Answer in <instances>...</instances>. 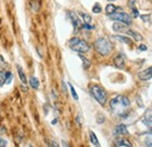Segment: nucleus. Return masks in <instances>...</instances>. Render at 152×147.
<instances>
[{
	"mask_svg": "<svg viewBox=\"0 0 152 147\" xmlns=\"http://www.w3.org/2000/svg\"><path fill=\"white\" fill-rule=\"evenodd\" d=\"M129 107L130 100L124 95H117L110 101V109L116 115H124Z\"/></svg>",
	"mask_w": 152,
	"mask_h": 147,
	"instance_id": "nucleus-1",
	"label": "nucleus"
},
{
	"mask_svg": "<svg viewBox=\"0 0 152 147\" xmlns=\"http://www.w3.org/2000/svg\"><path fill=\"white\" fill-rule=\"evenodd\" d=\"M17 68H18V74H19V77H20V80H21V82L25 85L26 82H27V79H26V75H25V73H23V70L21 68V66H17Z\"/></svg>",
	"mask_w": 152,
	"mask_h": 147,
	"instance_id": "nucleus-18",
	"label": "nucleus"
},
{
	"mask_svg": "<svg viewBox=\"0 0 152 147\" xmlns=\"http://www.w3.org/2000/svg\"><path fill=\"white\" fill-rule=\"evenodd\" d=\"M117 10H120V11H122L120 7H117V6L112 5V4H108L107 7H105V12H107V14H109V15L112 14V13H116Z\"/></svg>",
	"mask_w": 152,
	"mask_h": 147,
	"instance_id": "nucleus-14",
	"label": "nucleus"
},
{
	"mask_svg": "<svg viewBox=\"0 0 152 147\" xmlns=\"http://www.w3.org/2000/svg\"><path fill=\"white\" fill-rule=\"evenodd\" d=\"M89 137H90V141H91V144L95 145L96 147H101V145H100V142H98V139H97L96 134H95L93 131H90V132H89Z\"/></svg>",
	"mask_w": 152,
	"mask_h": 147,
	"instance_id": "nucleus-15",
	"label": "nucleus"
},
{
	"mask_svg": "<svg viewBox=\"0 0 152 147\" xmlns=\"http://www.w3.org/2000/svg\"><path fill=\"white\" fill-rule=\"evenodd\" d=\"M93 12H94V13H100V12H102V7L100 6V4H95V6L93 7Z\"/></svg>",
	"mask_w": 152,
	"mask_h": 147,
	"instance_id": "nucleus-24",
	"label": "nucleus"
},
{
	"mask_svg": "<svg viewBox=\"0 0 152 147\" xmlns=\"http://www.w3.org/2000/svg\"><path fill=\"white\" fill-rule=\"evenodd\" d=\"M115 39L122 41V42H124V44H128V45H131L132 44V40L128 37H124V36H115Z\"/></svg>",
	"mask_w": 152,
	"mask_h": 147,
	"instance_id": "nucleus-17",
	"label": "nucleus"
},
{
	"mask_svg": "<svg viewBox=\"0 0 152 147\" xmlns=\"http://www.w3.org/2000/svg\"><path fill=\"white\" fill-rule=\"evenodd\" d=\"M116 144H117V146H125V147H132L131 142H130L129 140H127L125 138H118V139L116 140Z\"/></svg>",
	"mask_w": 152,
	"mask_h": 147,
	"instance_id": "nucleus-13",
	"label": "nucleus"
},
{
	"mask_svg": "<svg viewBox=\"0 0 152 147\" xmlns=\"http://www.w3.org/2000/svg\"><path fill=\"white\" fill-rule=\"evenodd\" d=\"M62 146H63V147H69L68 142H66V141H62Z\"/></svg>",
	"mask_w": 152,
	"mask_h": 147,
	"instance_id": "nucleus-30",
	"label": "nucleus"
},
{
	"mask_svg": "<svg viewBox=\"0 0 152 147\" xmlns=\"http://www.w3.org/2000/svg\"><path fill=\"white\" fill-rule=\"evenodd\" d=\"M80 58L82 59V61H83V64H84V68H85V70L89 68V66H90V61L88 60L87 58H84L83 55H81V54H80Z\"/></svg>",
	"mask_w": 152,
	"mask_h": 147,
	"instance_id": "nucleus-22",
	"label": "nucleus"
},
{
	"mask_svg": "<svg viewBox=\"0 0 152 147\" xmlns=\"http://www.w3.org/2000/svg\"><path fill=\"white\" fill-rule=\"evenodd\" d=\"M115 133L117 135H125V134H129V131L125 125H118L115 130Z\"/></svg>",
	"mask_w": 152,
	"mask_h": 147,
	"instance_id": "nucleus-11",
	"label": "nucleus"
},
{
	"mask_svg": "<svg viewBox=\"0 0 152 147\" xmlns=\"http://www.w3.org/2000/svg\"><path fill=\"white\" fill-rule=\"evenodd\" d=\"M68 15H69V18H70V20H72V22L75 27V31H78L80 28L83 27V24H82L81 19L78 18V15L75 12H68Z\"/></svg>",
	"mask_w": 152,
	"mask_h": 147,
	"instance_id": "nucleus-6",
	"label": "nucleus"
},
{
	"mask_svg": "<svg viewBox=\"0 0 152 147\" xmlns=\"http://www.w3.org/2000/svg\"><path fill=\"white\" fill-rule=\"evenodd\" d=\"M50 146H52V147H58L57 142H55V141H52V142H50Z\"/></svg>",
	"mask_w": 152,
	"mask_h": 147,
	"instance_id": "nucleus-29",
	"label": "nucleus"
},
{
	"mask_svg": "<svg viewBox=\"0 0 152 147\" xmlns=\"http://www.w3.org/2000/svg\"><path fill=\"white\" fill-rule=\"evenodd\" d=\"M138 78H139L140 80H143V81L150 80V79L152 78V66H150L149 68H146V70H144L143 72H140V73L138 74Z\"/></svg>",
	"mask_w": 152,
	"mask_h": 147,
	"instance_id": "nucleus-8",
	"label": "nucleus"
},
{
	"mask_svg": "<svg viewBox=\"0 0 152 147\" xmlns=\"http://www.w3.org/2000/svg\"><path fill=\"white\" fill-rule=\"evenodd\" d=\"M69 88H70V92H72V95L74 97V99L77 100L78 97H77V94H76V92H75V88H74V86H73L72 84H69Z\"/></svg>",
	"mask_w": 152,
	"mask_h": 147,
	"instance_id": "nucleus-23",
	"label": "nucleus"
},
{
	"mask_svg": "<svg viewBox=\"0 0 152 147\" xmlns=\"http://www.w3.org/2000/svg\"><path fill=\"white\" fill-rule=\"evenodd\" d=\"M69 47L73 49V51H75V52H78V53H87L88 51H89V45L87 44V41H84V40H82V39H80V38H73V39H70V41H69Z\"/></svg>",
	"mask_w": 152,
	"mask_h": 147,
	"instance_id": "nucleus-4",
	"label": "nucleus"
},
{
	"mask_svg": "<svg viewBox=\"0 0 152 147\" xmlns=\"http://www.w3.org/2000/svg\"><path fill=\"white\" fill-rule=\"evenodd\" d=\"M94 46H95V49L101 55H109L112 51V44L107 38H98L95 41Z\"/></svg>",
	"mask_w": 152,
	"mask_h": 147,
	"instance_id": "nucleus-2",
	"label": "nucleus"
},
{
	"mask_svg": "<svg viewBox=\"0 0 152 147\" xmlns=\"http://www.w3.org/2000/svg\"><path fill=\"white\" fill-rule=\"evenodd\" d=\"M12 80V73L10 72H5V71H0V85L10 84Z\"/></svg>",
	"mask_w": 152,
	"mask_h": 147,
	"instance_id": "nucleus-9",
	"label": "nucleus"
},
{
	"mask_svg": "<svg viewBox=\"0 0 152 147\" xmlns=\"http://www.w3.org/2000/svg\"><path fill=\"white\" fill-rule=\"evenodd\" d=\"M113 65H115L117 68H119V70H123V68L125 67V58H124V55L122 54V53H119V54H117V55L115 56V59H113Z\"/></svg>",
	"mask_w": 152,
	"mask_h": 147,
	"instance_id": "nucleus-7",
	"label": "nucleus"
},
{
	"mask_svg": "<svg viewBox=\"0 0 152 147\" xmlns=\"http://www.w3.org/2000/svg\"><path fill=\"white\" fill-rule=\"evenodd\" d=\"M140 18H142L144 21H149V20H150V15H140Z\"/></svg>",
	"mask_w": 152,
	"mask_h": 147,
	"instance_id": "nucleus-27",
	"label": "nucleus"
},
{
	"mask_svg": "<svg viewBox=\"0 0 152 147\" xmlns=\"http://www.w3.org/2000/svg\"><path fill=\"white\" fill-rule=\"evenodd\" d=\"M29 85H30V87H32V88H34V90H38L40 82H39V80L35 77H30L29 78Z\"/></svg>",
	"mask_w": 152,
	"mask_h": 147,
	"instance_id": "nucleus-16",
	"label": "nucleus"
},
{
	"mask_svg": "<svg viewBox=\"0 0 152 147\" xmlns=\"http://www.w3.org/2000/svg\"><path fill=\"white\" fill-rule=\"evenodd\" d=\"M83 27H84V28H88V29H91V28H94V26H90L89 24H84V25H83Z\"/></svg>",
	"mask_w": 152,
	"mask_h": 147,
	"instance_id": "nucleus-28",
	"label": "nucleus"
},
{
	"mask_svg": "<svg viewBox=\"0 0 152 147\" xmlns=\"http://www.w3.org/2000/svg\"><path fill=\"white\" fill-rule=\"evenodd\" d=\"M128 26H129V25H125V24H123V22L116 21V22L112 25V28H113V31H116V32H127V31H128Z\"/></svg>",
	"mask_w": 152,
	"mask_h": 147,
	"instance_id": "nucleus-10",
	"label": "nucleus"
},
{
	"mask_svg": "<svg viewBox=\"0 0 152 147\" xmlns=\"http://www.w3.org/2000/svg\"><path fill=\"white\" fill-rule=\"evenodd\" d=\"M81 17H82L84 24H89V22L91 21V17H90L89 14H87V13H81Z\"/></svg>",
	"mask_w": 152,
	"mask_h": 147,
	"instance_id": "nucleus-20",
	"label": "nucleus"
},
{
	"mask_svg": "<svg viewBox=\"0 0 152 147\" xmlns=\"http://www.w3.org/2000/svg\"><path fill=\"white\" fill-rule=\"evenodd\" d=\"M130 5H131V8H132V14H133V17H139V13H138V11L135 8V6H133V3H130Z\"/></svg>",
	"mask_w": 152,
	"mask_h": 147,
	"instance_id": "nucleus-25",
	"label": "nucleus"
},
{
	"mask_svg": "<svg viewBox=\"0 0 152 147\" xmlns=\"http://www.w3.org/2000/svg\"><path fill=\"white\" fill-rule=\"evenodd\" d=\"M140 49H143V51H145V49H146V46H144V45H142V46H140Z\"/></svg>",
	"mask_w": 152,
	"mask_h": 147,
	"instance_id": "nucleus-31",
	"label": "nucleus"
},
{
	"mask_svg": "<svg viewBox=\"0 0 152 147\" xmlns=\"http://www.w3.org/2000/svg\"><path fill=\"white\" fill-rule=\"evenodd\" d=\"M89 90H90L91 95L97 100V102H100L101 105H105V102H107V92L104 91L103 87L94 84V85H90Z\"/></svg>",
	"mask_w": 152,
	"mask_h": 147,
	"instance_id": "nucleus-3",
	"label": "nucleus"
},
{
	"mask_svg": "<svg viewBox=\"0 0 152 147\" xmlns=\"http://www.w3.org/2000/svg\"><path fill=\"white\" fill-rule=\"evenodd\" d=\"M110 19L115 20V21H118V22H123L125 25H131V17L125 13V12H118V13H112L109 15Z\"/></svg>",
	"mask_w": 152,
	"mask_h": 147,
	"instance_id": "nucleus-5",
	"label": "nucleus"
},
{
	"mask_svg": "<svg viewBox=\"0 0 152 147\" xmlns=\"http://www.w3.org/2000/svg\"><path fill=\"white\" fill-rule=\"evenodd\" d=\"M144 141H145V145H146L147 147H152V133L146 134Z\"/></svg>",
	"mask_w": 152,
	"mask_h": 147,
	"instance_id": "nucleus-19",
	"label": "nucleus"
},
{
	"mask_svg": "<svg viewBox=\"0 0 152 147\" xmlns=\"http://www.w3.org/2000/svg\"><path fill=\"white\" fill-rule=\"evenodd\" d=\"M127 33L130 36V37H132L136 41H142L143 40V37L138 33V32H136V31H133V29H128L127 31Z\"/></svg>",
	"mask_w": 152,
	"mask_h": 147,
	"instance_id": "nucleus-12",
	"label": "nucleus"
},
{
	"mask_svg": "<svg viewBox=\"0 0 152 147\" xmlns=\"http://www.w3.org/2000/svg\"><path fill=\"white\" fill-rule=\"evenodd\" d=\"M29 147H32V146H29Z\"/></svg>",
	"mask_w": 152,
	"mask_h": 147,
	"instance_id": "nucleus-32",
	"label": "nucleus"
},
{
	"mask_svg": "<svg viewBox=\"0 0 152 147\" xmlns=\"http://www.w3.org/2000/svg\"><path fill=\"white\" fill-rule=\"evenodd\" d=\"M143 123L149 127V128H151L152 130V116H150V118H146V119H144L143 120Z\"/></svg>",
	"mask_w": 152,
	"mask_h": 147,
	"instance_id": "nucleus-21",
	"label": "nucleus"
},
{
	"mask_svg": "<svg viewBox=\"0 0 152 147\" xmlns=\"http://www.w3.org/2000/svg\"><path fill=\"white\" fill-rule=\"evenodd\" d=\"M0 147H6V141L0 137Z\"/></svg>",
	"mask_w": 152,
	"mask_h": 147,
	"instance_id": "nucleus-26",
	"label": "nucleus"
}]
</instances>
